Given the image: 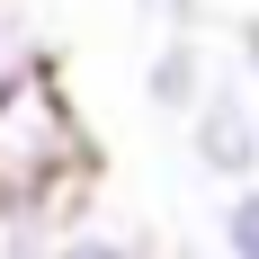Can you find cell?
<instances>
[{
    "instance_id": "obj_1",
    "label": "cell",
    "mask_w": 259,
    "mask_h": 259,
    "mask_svg": "<svg viewBox=\"0 0 259 259\" xmlns=\"http://www.w3.org/2000/svg\"><path fill=\"white\" fill-rule=\"evenodd\" d=\"M90 188V134H80L63 80L36 72L27 90L0 99V206L27 197H80Z\"/></svg>"
},
{
    "instance_id": "obj_2",
    "label": "cell",
    "mask_w": 259,
    "mask_h": 259,
    "mask_svg": "<svg viewBox=\"0 0 259 259\" xmlns=\"http://www.w3.org/2000/svg\"><path fill=\"white\" fill-rule=\"evenodd\" d=\"M179 125H188V161H197L206 179H224V188L259 179V90H250V72H241V45L214 54L206 99L188 107Z\"/></svg>"
},
{
    "instance_id": "obj_3",
    "label": "cell",
    "mask_w": 259,
    "mask_h": 259,
    "mask_svg": "<svg viewBox=\"0 0 259 259\" xmlns=\"http://www.w3.org/2000/svg\"><path fill=\"white\" fill-rule=\"evenodd\" d=\"M214 80V45L197 36V27H170L152 45V63H143V107H161V116H188V107L206 99Z\"/></svg>"
},
{
    "instance_id": "obj_4",
    "label": "cell",
    "mask_w": 259,
    "mask_h": 259,
    "mask_svg": "<svg viewBox=\"0 0 259 259\" xmlns=\"http://www.w3.org/2000/svg\"><path fill=\"white\" fill-rule=\"evenodd\" d=\"M36 72H54L45 36H36V18H27L18 0H0V99H9V90H27Z\"/></svg>"
},
{
    "instance_id": "obj_5",
    "label": "cell",
    "mask_w": 259,
    "mask_h": 259,
    "mask_svg": "<svg viewBox=\"0 0 259 259\" xmlns=\"http://www.w3.org/2000/svg\"><path fill=\"white\" fill-rule=\"evenodd\" d=\"M214 250L259 259V179H241L233 197H224V214H214Z\"/></svg>"
},
{
    "instance_id": "obj_6",
    "label": "cell",
    "mask_w": 259,
    "mask_h": 259,
    "mask_svg": "<svg viewBox=\"0 0 259 259\" xmlns=\"http://www.w3.org/2000/svg\"><path fill=\"white\" fill-rule=\"evenodd\" d=\"M54 259H143V250L116 241V233H63V241H54Z\"/></svg>"
},
{
    "instance_id": "obj_7",
    "label": "cell",
    "mask_w": 259,
    "mask_h": 259,
    "mask_svg": "<svg viewBox=\"0 0 259 259\" xmlns=\"http://www.w3.org/2000/svg\"><path fill=\"white\" fill-rule=\"evenodd\" d=\"M134 9H143V18H170V27H197L206 0H134Z\"/></svg>"
},
{
    "instance_id": "obj_8",
    "label": "cell",
    "mask_w": 259,
    "mask_h": 259,
    "mask_svg": "<svg viewBox=\"0 0 259 259\" xmlns=\"http://www.w3.org/2000/svg\"><path fill=\"white\" fill-rule=\"evenodd\" d=\"M179 259H233V250H179Z\"/></svg>"
}]
</instances>
